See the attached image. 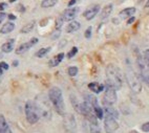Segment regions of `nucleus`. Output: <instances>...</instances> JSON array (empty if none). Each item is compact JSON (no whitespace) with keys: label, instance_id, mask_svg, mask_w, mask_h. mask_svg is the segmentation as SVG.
<instances>
[{"label":"nucleus","instance_id":"obj_1","mask_svg":"<svg viewBox=\"0 0 149 133\" xmlns=\"http://www.w3.org/2000/svg\"><path fill=\"white\" fill-rule=\"evenodd\" d=\"M106 85L116 90L121 89L123 85V72L113 64H109L106 67Z\"/></svg>","mask_w":149,"mask_h":133},{"label":"nucleus","instance_id":"obj_2","mask_svg":"<svg viewBox=\"0 0 149 133\" xmlns=\"http://www.w3.org/2000/svg\"><path fill=\"white\" fill-rule=\"evenodd\" d=\"M48 98L51 100L52 104L54 105V108L57 111V113L60 115L65 114V105H64L61 89L59 87L51 88L48 91Z\"/></svg>","mask_w":149,"mask_h":133},{"label":"nucleus","instance_id":"obj_3","mask_svg":"<svg viewBox=\"0 0 149 133\" xmlns=\"http://www.w3.org/2000/svg\"><path fill=\"white\" fill-rule=\"evenodd\" d=\"M125 79L127 82L128 86L130 88V90L133 93H140L142 91V83L136 76V73L131 69L130 67H128L125 71Z\"/></svg>","mask_w":149,"mask_h":133},{"label":"nucleus","instance_id":"obj_4","mask_svg":"<svg viewBox=\"0 0 149 133\" xmlns=\"http://www.w3.org/2000/svg\"><path fill=\"white\" fill-rule=\"evenodd\" d=\"M41 115V112L39 107L37 105L33 103V102H27L25 104V116H26V121L29 124H36L39 121Z\"/></svg>","mask_w":149,"mask_h":133},{"label":"nucleus","instance_id":"obj_5","mask_svg":"<svg viewBox=\"0 0 149 133\" xmlns=\"http://www.w3.org/2000/svg\"><path fill=\"white\" fill-rule=\"evenodd\" d=\"M118 100L117 90L113 89L110 86L106 85L105 88V93L103 96V105L104 106H112Z\"/></svg>","mask_w":149,"mask_h":133},{"label":"nucleus","instance_id":"obj_6","mask_svg":"<svg viewBox=\"0 0 149 133\" xmlns=\"http://www.w3.org/2000/svg\"><path fill=\"white\" fill-rule=\"evenodd\" d=\"M63 116V127L66 133H77V123L74 115L70 113H65Z\"/></svg>","mask_w":149,"mask_h":133},{"label":"nucleus","instance_id":"obj_7","mask_svg":"<svg viewBox=\"0 0 149 133\" xmlns=\"http://www.w3.org/2000/svg\"><path fill=\"white\" fill-rule=\"evenodd\" d=\"M104 129L106 133H115L119 129V123L116 118L110 116H105L104 120Z\"/></svg>","mask_w":149,"mask_h":133},{"label":"nucleus","instance_id":"obj_8","mask_svg":"<svg viewBox=\"0 0 149 133\" xmlns=\"http://www.w3.org/2000/svg\"><path fill=\"white\" fill-rule=\"evenodd\" d=\"M79 13V8H69L63 12L61 15L63 21H72Z\"/></svg>","mask_w":149,"mask_h":133},{"label":"nucleus","instance_id":"obj_9","mask_svg":"<svg viewBox=\"0 0 149 133\" xmlns=\"http://www.w3.org/2000/svg\"><path fill=\"white\" fill-rule=\"evenodd\" d=\"M37 43H38L37 38H32L29 42H25L23 44H21L20 46H18V48L16 49V55H22V53H26L29 48L33 47L34 45H36Z\"/></svg>","mask_w":149,"mask_h":133},{"label":"nucleus","instance_id":"obj_10","mask_svg":"<svg viewBox=\"0 0 149 133\" xmlns=\"http://www.w3.org/2000/svg\"><path fill=\"white\" fill-rule=\"evenodd\" d=\"M99 11H100V6L99 4H95V6H91L86 10L84 13H83V16L86 20H93L95 17L98 15Z\"/></svg>","mask_w":149,"mask_h":133},{"label":"nucleus","instance_id":"obj_11","mask_svg":"<svg viewBox=\"0 0 149 133\" xmlns=\"http://www.w3.org/2000/svg\"><path fill=\"white\" fill-rule=\"evenodd\" d=\"M136 12V8H126L120 12V17L122 19L130 18V17H132L134 15Z\"/></svg>","mask_w":149,"mask_h":133},{"label":"nucleus","instance_id":"obj_12","mask_svg":"<svg viewBox=\"0 0 149 133\" xmlns=\"http://www.w3.org/2000/svg\"><path fill=\"white\" fill-rule=\"evenodd\" d=\"M0 131L3 133H12L11 128L8 126V122L6 121V117L2 114H0Z\"/></svg>","mask_w":149,"mask_h":133},{"label":"nucleus","instance_id":"obj_13","mask_svg":"<svg viewBox=\"0 0 149 133\" xmlns=\"http://www.w3.org/2000/svg\"><path fill=\"white\" fill-rule=\"evenodd\" d=\"M63 59H64V53H58L57 56H55L53 59H51V60H49V62H48V65H49L51 67L58 66L59 64L62 62V60H63Z\"/></svg>","mask_w":149,"mask_h":133},{"label":"nucleus","instance_id":"obj_14","mask_svg":"<svg viewBox=\"0 0 149 133\" xmlns=\"http://www.w3.org/2000/svg\"><path fill=\"white\" fill-rule=\"evenodd\" d=\"M104 111L106 113V116L113 117L116 120L119 117V112H118V110H116L112 106H104Z\"/></svg>","mask_w":149,"mask_h":133},{"label":"nucleus","instance_id":"obj_15","mask_svg":"<svg viewBox=\"0 0 149 133\" xmlns=\"http://www.w3.org/2000/svg\"><path fill=\"white\" fill-rule=\"evenodd\" d=\"M88 88L95 93H100L105 89V88H104V85L99 84V83H97V82L89 83V84H88Z\"/></svg>","mask_w":149,"mask_h":133},{"label":"nucleus","instance_id":"obj_16","mask_svg":"<svg viewBox=\"0 0 149 133\" xmlns=\"http://www.w3.org/2000/svg\"><path fill=\"white\" fill-rule=\"evenodd\" d=\"M14 29H15V24L13 22H6V23H4L2 25V27L0 29V33L3 34V35H6V34L13 32Z\"/></svg>","mask_w":149,"mask_h":133},{"label":"nucleus","instance_id":"obj_17","mask_svg":"<svg viewBox=\"0 0 149 133\" xmlns=\"http://www.w3.org/2000/svg\"><path fill=\"white\" fill-rule=\"evenodd\" d=\"M81 27V24L79 23L78 21H72L69 22V24L66 26V33H74L77 32V30H79Z\"/></svg>","mask_w":149,"mask_h":133},{"label":"nucleus","instance_id":"obj_18","mask_svg":"<svg viewBox=\"0 0 149 133\" xmlns=\"http://www.w3.org/2000/svg\"><path fill=\"white\" fill-rule=\"evenodd\" d=\"M14 43H15V40H10V41H8V42H6L1 46V51L6 53H11L14 49Z\"/></svg>","mask_w":149,"mask_h":133},{"label":"nucleus","instance_id":"obj_19","mask_svg":"<svg viewBox=\"0 0 149 133\" xmlns=\"http://www.w3.org/2000/svg\"><path fill=\"white\" fill-rule=\"evenodd\" d=\"M70 102H72L74 109L76 110L77 112H79V113L81 114V109H82V103H80V102L78 101L77 98H76L74 96H70Z\"/></svg>","mask_w":149,"mask_h":133},{"label":"nucleus","instance_id":"obj_20","mask_svg":"<svg viewBox=\"0 0 149 133\" xmlns=\"http://www.w3.org/2000/svg\"><path fill=\"white\" fill-rule=\"evenodd\" d=\"M112 12V4H107L103 8V11L101 13V19H106L110 16V14Z\"/></svg>","mask_w":149,"mask_h":133},{"label":"nucleus","instance_id":"obj_21","mask_svg":"<svg viewBox=\"0 0 149 133\" xmlns=\"http://www.w3.org/2000/svg\"><path fill=\"white\" fill-rule=\"evenodd\" d=\"M89 132L91 133H102V130L98 123H89Z\"/></svg>","mask_w":149,"mask_h":133},{"label":"nucleus","instance_id":"obj_22","mask_svg":"<svg viewBox=\"0 0 149 133\" xmlns=\"http://www.w3.org/2000/svg\"><path fill=\"white\" fill-rule=\"evenodd\" d=\"M49 51H51V47L40 48V49L36 53V57H37V58H43V57H45Z\"/></svg>","mask_w":149,"mask_h":133},{"label":"nucleus","instance_id":"obj_23","mask_svg":"<svg viewBox=\"0 0 149 133\" xmlns=\"http://www.w3.org/2000/svg\"><path fill=\"white\" fill-rule=\"evenodd\" d=\"M93 113H95V115H96L97 118H99V120H102L104 116V111L103 109H102L101 107L99 106H96V107H93Z\"/></svg>","mask_w":149,"mask_h":133},{"label":"nucleus","instance_id":"obj_24","mask_svg":"<svg viewBox=\"0 0 149 133\" xmlns=\"http://www.w3.org/2000/svg\"><path fill=\"white\" fill-rule=\"evenodd\" d=\"M34 26H35V22H34V21L29 22V23L25 24V25H24V26L22 27L20 32H21L22 34H27V33L32 32L33 28H34Z\"/></svg>","mask_w":149,"mask_h":133},{"label":"nucleus","instance_id":"obj_25","mask_svg":"<svg viewBox=\"0 0 149 133\" xmlns=\"http://www.w3.org/2000/svg\"><path fill=\"white\" fill-rule=\"evenodd\" d=\"M57 2H58V0H43L41 2V6L44 8H52V6H56Z\"/></svg>","mask_w":149,"mask_h":133},{"label":"nucleus","instance_id":"obj_26","mask_svg":"<svg viewBox=\"0 0 149 133\" xmlns=\"http://www.w3.org/2000/svg\"><path fill=\"white\" fill-rule=\"evenodd\" d=\"M67 72H68V75L70 76V77H74V76L78 75V67L70 66L68 68V70H67Z\"/></svg>","mask_w":149,"mask_h":133},{"label":"nucleus","instance_id":"obj_27","mask_svg":"<svg viewBox=\"0 0 149 133\" xmlns=\"http://www.w3.org/2000/svg\"><path fill=\"white\" fill-rule=\"evenodd\" d=\"M143 59L144 62L146 64V66L149 68V49H145L143 53Z\"/></svg>","mask_w":149,"mask_h":133},{"label":"nucleus","instance_id":"obj_28","mask_svg":"<svg viewBox=\"0 0 149 133\" xmlns=\"http://www.w3.org/2000/svg\"><path fill=\"white\" fill-rule=\"evenodd\" d=\"M77 53H78V48L77 47H72V49L68 51V53H67V58L72 59V57H74L76 55H77Z\"/></svg>","mask_w":149,"mask_h":133},{"label":"nucleus","instance_id":"obj_29","mask_svg":"<svg viewBox=\"0 0 149 133\" xmlns=\"http://www.w3.org/2000/svg\"><path fill=\"white\" fill-rule=\"evenodd\" d=\"M63 19H62V17L60 16L58 19L56 20V29L57 30H60V28L62 27V24H63Z\"/></svg>","mask_w":149,"mask_h":133},{"label":"nucleus","instance_id":"obj_30","mask_svg":"<svg viewBox=\"0 0 149 133\" xmlns=\"http://www.w3.org/2000/svg\"><path fill=\"white\" fill-rule=\"evenodd\" d=\"M141 130L143 132H149V122L145 123V124H143L141 126Z\"/></svg>","mask_w":149,"mask_h":133},{"label":"nucleus","instance_id":"obj_31","mask_svg":"<svg viewBox=\"0 0 149 133\" xmlns=\"http://www.w3.org/2000/svg\"><path fill=\"white\" fill-rule=\"evenodd\" d=\"M84 36H85L86 39H89V38L91 37V27H87V29L85 30V34H84Z\"/></svg>","mask_w":149,"mask_h":133},{"label":"nucleus","instance_id":"obj_32","mask_svg":"<svg viewBox=\"0 0 149 133\" xmlns=\"http://www.w3.org/2000/svg\"><path fill=\"white\" fill-rule=\"evenodd\" d=\"M0 68H2L3 70H8V65L6 63V62H1V63H0Z\"/></svg>","mask_w":149,"mask_h":133},{"label":"nucleus","instance_id":"obj_33","mask_svg":"<svg viewBox=\"0 0 149 133\" xmlns=\"http://www.w3.org/2000/svg\"><path fill=\"white\" fill-rule=\"evenodd\" d=\"M6 8H8V4H6V2H1V3H0V12L4 11Z\"/></svg>","mask_w":149,"mask_h":133},{"label":"nucleus","instance_id":"obj_34","mask_svg":"<svg viewBox=\"0 0 149 133\" xmlns=\"http://www.w3.org/2000/svg\"><path fill=\"white\" fill-rule=\"evenodd\" d=\"M6 13H3V12H0V23L6 19Z\"/></svg>","mask_w":149,"mask_h":133},{"label":"nucleus","instance_id":"obj_35","mask_svg":"<svg viewBox=\"0 0 149 133\" xmlns=\"http://www.w3.org/2000/svg\"><path fill=\"white\" fill-rule=\"evenodd\" d=\"M59 36H60V30H57V32H55V34L52 36V39H57Z\"/></svg>","mask_w":149,"mask_h":133},{"label":"nucleus","instance_id":"obj_36","mask_svg":"<svg viewBox=\"0 0 149 133\" xmlns=\"http://www.w3.org/2000/svg\"><path fill=\"white\" fill-rule=\"evenodd\" d=\"M8 19H10V20H15V19H16V17H15V15H13V14H10V15H8Z\"/></svg>","mask_w":149,"mask_h":133},{"label":"nucleus","instance_id":"obj_37","mask_svg":"<svg viewBox=\"0 0 149 133\" xmlns=\"http://www.w3.org/2000/svg\"><path fill=\"white\" fill-rule=\"evenodd\" d=\"M133 21H134V17L132 16V17H130V18H129V20L127 21V24H131Z\"/></svg>","mask_w":149,"mask_h":133},{"label":"nucleus","instance_id":"obj_38","mask_svg":"<svg viewBox=\"0 0 149 133\" xmlns=\"http://www.w3.org/2000/svg\"><path fill=\"white\" fill-rule=\"evenodd\" d=\"M74 3H76V0H70V1H69V2H68V6H69V8H70V6H74Z\"/></svg>","mask_w":149,"mask_h":133},{"label":"nucleus","instance_id":"obj_39","mask_svg":"<svg viewBox=\"0 0 149 133\" xmlns=\"http://www.w3.org/2000/svg\"><path fill=\"white\" fill-rule=\"evenodd\" d=\"M145 8H149V0H147L146 4H145Z\"/></svg>","mask_w":149,"mask_h":133},{"label":"nucleus","instance_id":"obj_40","mask_svg":"<svg viewBox=\"0 0 149 133\" xmlns=\"http://www.w3.org/2000/svg\"><path fill=\"white\" fill-rule=\"evenodd\" d=\"M13 65H14V66H17V65H18V62H17V61H14Z\"/></svg>","mask_w":149,"mask_h":133},{"label":"nucleus","instance_id":"obj_41","mask_svg":"<svg viewBox=\"0 0 149 133\" xmlns=\"http://www.w3.org/2000/svg\"><path fill=\"white\" fill-rule=\"evenodd\" d=\"M2 73H3V69L2 68H0V75H2Z\"/></svg>","mask_w":149,"mask_h":133},{"label":"nucleus","instance_id":"obj_42","mask_svg":"<svg viewBox=\"0 0 149 133\" xmlns=\"http://www.w3.org/2000/svg\"><path fill=\"white\" fill-rule=\"evenodd\" d=\"M16 0H10V2H15Z\"/></svg>","mask_w":149,"mask_h":133},{"label":"nucleus","instance_id":"obj_43","mask_svg":"<svg viewBox=\"0 0 149 133\" xmlns=\"http://www.w3.org/2000/svg\"><path fill=\"white\" fill-rule=\"evenodd\" d=\"M0 133H3V132H1V131H0Z\"/></svg>","mask_w":149,"mask_h":133}]
</instances>
